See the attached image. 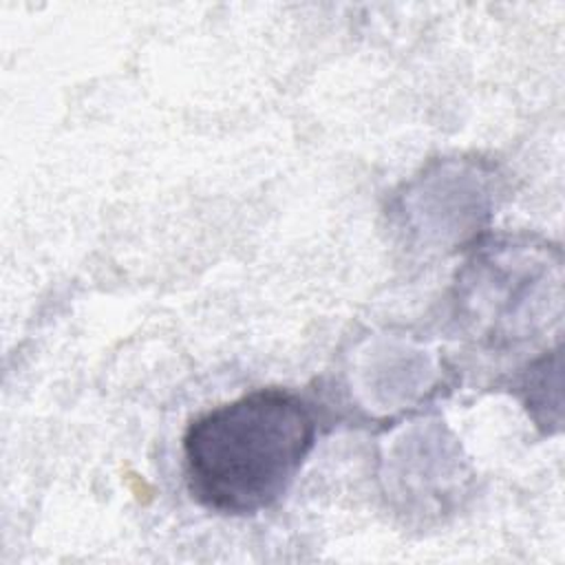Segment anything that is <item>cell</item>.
I'll use <instances>...</instances> for the list:
<instances>
[{
	"label": "cell",
	"mask_w": 565,
	"mask_h": 565,
	"mask_svg": "<svg viewBox=\"0 0 565 565\" xmlns=\"http://www.w3.org/2000/svg\"><path fill=\"white\" fill-rule=\"evenodd\" d=\"M316 441V419L300 395L258 388L192 419L183 468L192 497L221 514H254L294 483Z\"/></svg>",
	"instance_id": "1"
}]
</instances>
